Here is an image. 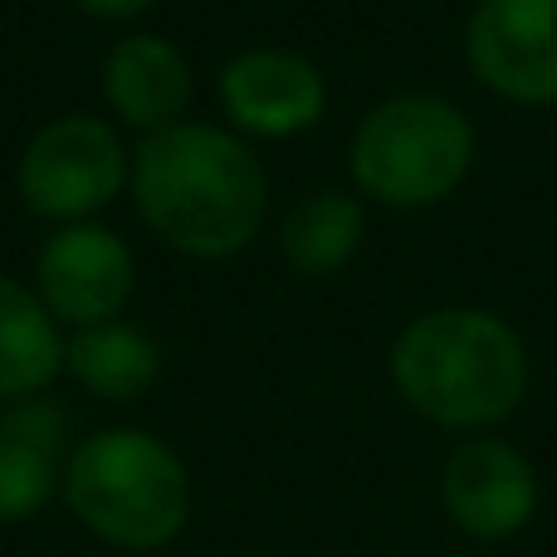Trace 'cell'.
<instances>
[{"instance_id":"1","label":"cell","mask_w":557,"mask_h":557,"mask_svg":"<svg viewBox=\"0 0 557 557\" xmlns=\"http://www.w3.org/2000/svg\"><path fill=\"white\" fill-rule=\"evenodd\" d=\"M137 215L186 260H231L270 215V182L240 133L215 123H176L133 152Z\"/></svg>"},{"instance_id":"2","label":"cell","mask_w":557,"mask_h":557,"mask_svg":"<svg viewBox=\"0 0 557 557\" xmlns=\"http://www.w3.org/2000/svg\"><path fill=\"white\" fill-rule=\"evenodd\" d=\"M392 386L421 421L484 435L529 396V347L490 308L445 304L411 318L392 343Z\"/></svg>"},{"instance_id":"3","label":"cell","mask_w":557,"mask_h":557,"mask_svg":"<svg viewBox=\"0 0 557 557\" xmlns=\"http://www.w3.org/2000/svg\"><path fill=\"white\" fill-rule=\"evenodd\" d=\"M59 499L108 548L157 553L191 523V474L162 435L108 425L69 450Z\"/></svg>"},{"instance_id":"4","label":"cell","mask_w":557,"mask_h":557,"mask_svg":"<svg viewBox=\"0 0 557 557\" xmlns=\"http://www.w3.org/2000/svg\"><path fill=\"white\" fill-rule=\"evenodd\" d=\"M474 166V123L441 94H392L362 113L347 172L386 211H425L465 186Z\"/></svg>"},{"instance_id":"5","label":"cell","mask_w":557,"mask_h":557,"mask_svg":"<svg viewBox=\"0 0 557 557\" xmlns=\"http://www.w3.org/2000/svg\"><path fill=\"white\" fill-rule=\"evenodd\" d=\"M133 172V152L123 147L117 127L94 113L49 117L20 152V201L54 225L94 221L117 201Z\"/></svg>"},{"instance_id":"6","label":"cell","mask_w":557,"mask_h":557,"mask_svg":"<svg viewBox=\"0 0 557 557\" xmlns=\"http://www.w3.org/2000/svg\"><path fill=\"white\" fill-rule=\"evenodd\" d=\"M465 59L509 103H557V0H474Z\"/></svg>"},{"instance_id":"7","label":"cell","mask_w":557,"mask_h":557,"mask_svg":"<svg viewBox=\"0 0 557 557\" xmlns=\"http://www.w3.org/2000/svg\"><path fill=\"white\" fill-rule=\"evenodd\" d=\"M137 284L133 250L117 231L98 221L59 225L35 255V294L59 327H88L123 318Z\"/></svg>"},{"instance_id":"8","label":"cell","mask_w":557,"mask_h":557,"mask_svg":"<svg viewBox=\"0 0 557 557\" xmlns=\"http://www.w3.org/2000/svg\"><path fill=\"white\" fill-rule=\"evenodd\" d=\"M441 504L465 539H519L539 513V470L519 445L499 441V435H470L445 460Z\"/></svg>"},{"instance_id":"9","label":"cell","mask_w":557,"mask_h":557,"mask_svg":"<svg viewBox=\"0 0 557 557\" xmlns=\"http://www.w3.org/2000/svg\"><path fill=\"white\" fill-rule=\"evenodd\" d=\"M221 108L240 137H298L327 113V78L294 49H245L221 69Z\"/></svg>"},{"instance_id":"10","label":"cell","mask_w":557,"mask_h":557,"mask_svg":"<svg viewBox=\"0 0 557 557\" xmlns=\"http://www.w3.org/2000/svg\"><path fill=\"white\" fill-rule=\"evenodd\" d=\"M69 411L49 392L5 401L0 411V523H25L64 484Z\"/></svg>"},{"instance_id":"11","label":"cell","mask_w":557,"mask_h":557,"mask_svg":"<svg viewBox=\"0 0 557 557\" xmlns=\"http://www.w3.org/2000/svg\"><path fill=\"white\" fill-rule=\"evenodd\" d=\"M196 94L191 59L162 35H123L103 59V103L143 137L186 123Z\"/></svg>"},{"instance_id":"12","label":"cell","mask_w":557,"mask_h":557,"mask_svg":"<svg viewBox=\"0 0 557 557\" xmlns=\"http://www.w3.org/2000/svg\"><path fill=\"white\" fill-rule=\"evenodd\" d=\"M64 372L98 401H137L162 376V352L147 327L108 318L64 337Z\"/></svg>"},{"instance_id":"13","label":"cell","mask_w":557,"mask_h":557,"mask_svg":"<svg viewBox=\"0 0 557 557\" xmlns=\"http://www.w3.org/2000/svg\"><path fill=\"white\" fill-rule=\"evenodd\" d=\"M64 372L59 318L39 304L35 288L0 278V401L39 396Z\"/></svg>"},{"instance_id":"14","label":"cell","mask_w":557,"mask_h":557,"mask_svg":"<svg viewBox=\"0 0 557 557\" xmlns=\"http://www.w3.org/2000/svg\"><path fill=\"white\" fill-rule=\"evenodd\" d=\"M367 235V211L357 196L347 191H318L304 196L294 211L278 225V245L294 274L304 278H327L337 270H347Z\"/></svg>"},{"instance_id":"15","label":"cell","mask_w":557,"mask_h":557,"mask_svg":"<svg viewBox=\"0 0 557 557\" xmlns=\"http://www.w3.org/2000/svg\"><path fill=\"white\" fill-rule=\"evenodd\" d=\"M69 5L94 20H137V15H147L157 0H69Z\"/></svg>"},{"instance_id":"16","label":"cell","mask_w":557,"mask_h":557,"mask_svg":"<svg viewBox=\"0 0 557 557\" xmlns=\"http://www.w3.org/2000/svg\"><path fill=\"white\" fill-rule=\"evenodd\" d=\"M450 557H465V553H450Z\"/></svg>"}]
</instances>
